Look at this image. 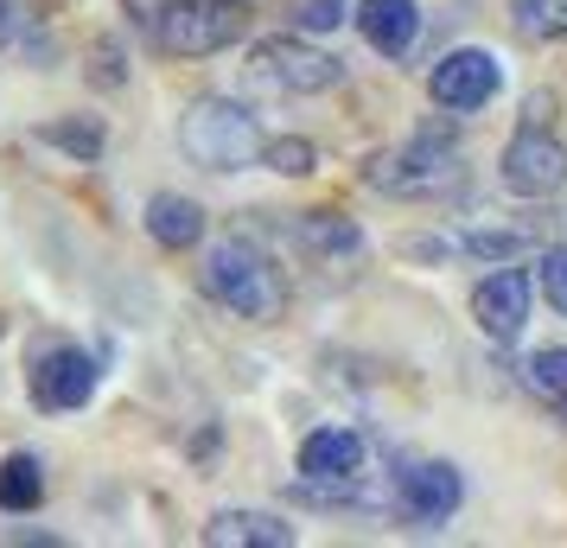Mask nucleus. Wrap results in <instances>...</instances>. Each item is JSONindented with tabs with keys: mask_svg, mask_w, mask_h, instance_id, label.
<instances>
[{
	"mask_svg": "<svg viewBox=\"0 0 567 548\" xmlns=\"http://www.w3.org/2000/svg\"><path fill=\"white\" fill-rule=\"evenodd\" d=\"M293 20L312 27V32H332L338 20H344V7H338V0H300V7H293Z\"/></svg>",
	"mask_w": 567,
	"mask_h": 548,
	"instance_id": "5701e85b",
	"label": "nucleus"
},
{
	"mask_svg": "<svg viewBox=\"0 0 567 548\" xmlns=\"http://www.w3.org/2000/svg\"><path fill=\"white\" fill-rule=\"evenodd\" d=\"M147 32H154L159 52H173V58H210L224 45H236L249 32V20L230 0H166V7L147 13Z\"/></svg>",
	"mask_w": 567,
	"mask_h": 548,
	"instance_id": "20e7f679",
	"label": "nucleus"
},
{
	"mask_svg": "<svg viewBox=\"0 0 567 548\" xmlns=\"http://www.w3.org/2000/svg\"><path fill=\"white\" fill-rule=\"evenodd\" d=\"M529 383H536L555 409H567V344H555V351H536V358H529Z\"/></svg>",
	"mask_w": 567,
	"mask_h": 548,
	"instance_id": "aec40b11",
	"label": "nucleus"
},
{
	"mask_svg": "<svg viewBox=\"0 0 567 548\" xmlns=\"http://www.w3.org/2000/svg\"><path fill=\"white\" fill-rule=\"evenodd\" d=\"M249 64H256V77L268 90H287V96H319V90H332L344 77V64L332 52H319L307 39H287V32L281 39H261Z\"/></svg>",
	"mask_w": 567,
	"mask_h": 548,
	"instance_id": "39448f33",
	"label": "nucleus"
},
{
	"mask_svg": "<svg viewBox=\"0 0 567 548\" xmlns=\"http://www.w3.org/2000/svg\"><path fill=\"white\" fill-rule=\"evenodd\" d=\"M261 159H268L275 173H287V179H307L312 166H319V154H312V141H300V134H281V141H261Z\"/></svg>",
	"mask_w": 567,
	"mask_h": 548,
	"instance_id": "a211bd4d",
	"label": "nucleus"
},
{
	"mask_svg": "<svg viewBox=\"0 0 567 548\" xmlns=\"http://www.w3.org/2000/svg\"><path fill=\"white\" fill-rule=\"evenodd\" d=\"M504 185L516 198H555L567 185V141L548 128H516L511 147H504Z\"/></svg>",
	"mask_w": 567,
	"mask_h": 548,
	"instance_id": "423d86ee",
	"label": "nucleus"
},
{
	"mask_svg": "<svg viewBox=\"0 0 567 548\" xmlns=\"http://www.w3.org/2000/svg\"><path fill=\"white\" fill-rule=\"evenodd\" d=\"M45 141H52V147H71L78 159L103 154V134H96V122H52V128H45Z\"/></svg>",
	"mask_w": 567,
	"mask_h": 548,
	"instance_id": "412c9836",
	"label": "nucleus"
},
{
	"mask_svg": "<svg viewBox=\"0 0 567 548\" xmlns=\"http://www.w3.org/2000/svg\"><path fill=\"white\" fill-rule=\"evenodd\" d=\"M363 179L389 198H446V192L465 185V159L453 147V134H414V141L370 159Z\"/></svg>",
	"mask_w": 567,
	"mask_h": 548,
	"instance_id": "7ed1b4c3",
	"label": "nucleus"
},
{
	"mask_svg": "<svg viewBox=\"0 0 567 548\" xmlns=\"http://www.w3.org/2000/svg\"><path fill=\"white\" fill-rule=\"evenodd\" d=\"M45 497V472L32 453H7L0 459V510H39Z\"/></svg>",
	"mask_w": 567,
	"mask_h": 548,
	"instance_id": "2eb2a0df",
	"label": "nucleus"
},
{
	"mask_svg": "<svg viewBox=\"0 0 567 548\" xmlns=\"http://www.w3.org/2000/svg\"><path fill=\"white\" fill-rule=\"evenodd\" d=\"M465 497V478L446 459H427V466L402 472V497H395V510L409 523H446L453 510H460Z\"/></svg>",
	"mask_w": 567,
	"mask_h": 548,
	"instance_id": "9d476101",
	"label": "nucleus"
},
{
	"mask_svg": "<svg viewBox=\"0 0 567 548\" xmlns=\"http://www.w3.org/2000/svg\"><path fill=\"white\" fill-rule=\"evenodd\" d=\"M542 300H548L555 313H567V249H548V256H542Z\"/></svg>",
	"mask_w": 567,
	"mask_h": 548,
	"instance_id": "4be33fe9",
	"label": "nucleus"
},
{
	"mask_svg": "<svg viewBox=\"0 0 567 548\" xmlns=\"http://www.w3.org/2000/svg\"><path fill=\"white\" fill-rule=\"evenodd\" d=\"M497 83H504V71H497V58L491 52H446L434 64V77H427V96H434L440 108H485L491 96H497Z\"/></svg>",
	"mask_w": 567,
	"mask_h": 548,
	"instance_id": "6e6552de",
	"label": "nucleus"
},
{
	"mask_svg": "<svg viewBox=\"0 0 567 548\" xmlns=\"http://www.w3.org/2000/svg\"><path fill=\"white\" fill-rule=\"evenodd\" d=\"M27 7L32 0H0V52L20 45V32H27Z\"/></svg>",
	"mask_w": 567,
	"mask_h": 548,
	"instance_id": "b1692460",
	"label": "nucleus"
},
{
	"mask_svg": "<svg viewBox=\"0 0 567 548\" xmlns=\"http://www.w3.org/2000/svg\"><path fill=\"white\" fill-rule=\"evenodd\" d=\"M363 434L358 427H312L307 441H300V472H312V485H326V478H358L363 472Z\"/></svg>",
	"mask_w": 567,
	"mask_h": 548,
	"instance_id": "9b49d317",
	"label": "nucleus"
},
{
	"mask_svg": "<svg viewBox=\"0 0 567 548\" xmlns=\"http://www.w3.org/2000/svg\"><path fill=\"white\" fill-rule=\"evenodd\" d=\"M261 141H268L261 122L243 103H230V96H198L179 115V147L205 173H243V166H256Z\"/></svg>",
	"mask_w": 567,
	"mask_h": 548,
	"instance_id": "f03ea898",
	"label": "nucleus"
},
{
	"mask_svg": "<svg viewBox=\"0 0 567 548\" xmlns=\"http://www.w3.org/2000/svg\"><path fill=\"white\" fill-rule=\"evenodd\" d=\"M358 27L383 58H402V52H414V39H421V7H414V0H363Z\"/></svg>",
	"mask_w": 567,
	"mask_h": 548,
	"instance_id": "ddd939ff",
	"label": "nucleus"
},
{
	"mask_svg": "<svg viewBox=\"0 0 567 548\" xmlns=\"http://www.w3.org/2000/svg\"><path fill=\"white\" fill-rule=\"evenodd\" d=\"M210 548H293V523L268 517V510H217L205 523Z\"/></svg>",
	"mask_w": 567,
	"mask_h": 548,
	"instance_id": "f8f14e48",
	"label": "nucleus"
},
{
	"mask_svg": "<svg viewBox=\"0 0 567 548\" xmlns=\"http://www.w3.org/2000/svg\"><path fill=\"white\" fill-rule=\"evenodd\" d=\"M472 319L485 325V339L497 344H516L523 325H529V275L523 268H497L472 288Z\"/></svg>",
	"mask_w": 567,
	"mask_h": 548,
	"instance_id": "1a4fd4ad",
	"label": "nucleus"
},
{
	"mask_svg": "<svg viewBox=\"0 0 567 548\" xmlns=\"http://www.w3.org/2000/svg\"><path fill=\"white\" fill-rule=\"evenodd\" d=\"M205 293L217 300V307H230L236 319H256V325H275V319H287V281L281 268L261 256L256 242H243V236H224L217 249H210L205 261Z\"/></svg>",
	"mask_w": 567,
	"mask_h": 548,
	"instance_id": "f257e3e1",
	"label": "nucleus"
},
{
	"mask_svg": "<svg viewBox=\"0 0 567 548\" xmlns=\"http://www.w3.org/2000/svg\"><path fill=\"white\" fill-rule=\"evenodd\" d=\"M147 236H154L159 249H192L198 236H205V210L179 198V192H159L154 205H147Z\"/></svg>",
	"mask_w": 567,
	"mask_h": 548,
	"instance_id": "4468645a",
	"label": "nucleus"
},
{
	"mask_svg": "<svg viewBox=\"0 0 567 548\" xmlns=\"http://www.w3.org/2000/svg\"><path fill=\"white\" fill-rule=\"evenodd\" d=\"M529 242H536L529 230H472V236H465V256H478V261H516Z\"/></svg>",
	"mask_w": 567,
	"mask_h": 548,
	"instance_id": "6ab92c4d",
	"label": "nucleus"
},
{
	"mask_svg": "<svg viewBox=\"0 0 567 548\" xmlns=\"http://www.w3.org/2000/svg\"><path fill=\"white\" fill-rule=\"evenodd\" d=\"M300 242H307V249H338V256H351L363 236H358V224H344L338 210H307V217H300Z\"/></svg>",
	"mask_w": 567,
	"mask_h": 548,
	"instance_id": "dca6fc26",
	"label": "nucleus"
},
{
	"mask_svg": "<svg viewBox=\"0 0 567 548\" xmlns=\"http://www.w3.org/2000/svg\"><path fill=\"white\" fill-rule=\"evenodd\" d=\"M516 27L529 39H567V0H516Z\"/></svg>",
	"mask_w": 567,
	"mask_h": 548,
	"instance_id": "f3484780",
	"label": "nucleus"
},
{
	"mask_svg": "<svg viewBox=\"0 0 567 548\" xmlns=\"http://www.w3.org/2000/svg\"><path fill=\"white\" fill-rule=\"evenodd\" d=\"M27 390H32V409H83L96 395V364L83 358L78 344H39L32 351V370H27Z\"/></svg>",
	"mask_w": 567,
	"mask_h": 548,
	"instance_id": "0eeeda50",
	"label": "nucleus"
}]
</instances>
